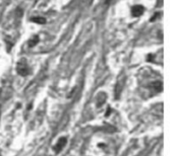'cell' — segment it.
Here are the masks:
<instances>
[{"label": "cell", "mask_w": 174, "mask_h": 156, "mask_svg": "<svg viewBox=\"0 0 174 156\" xmlns=\"http://www.w3.org/2000/svg\"><path fill=\"white\" fill-rule=\"evenodd\" d=\"M16 71H18V73L20 75H21V76H27V75L29 74L30 70H29L28 63L25 59H21V60H20L18 62V65H16Z\"/></svg>", "instance_id": "cell-1"}, {"label": "cell", "mask_w": 174, "mask_h": 156, "mask_svg": "<svg viewBox=\"0 0 174 156\" xmlns=\"http://www.w3.org/2000/svg\"><path fill=\"white\" fill-rule=\"evenodd\" d=\"M32 21H34L36 23H41V25L46 22L45 18H43V17H32Z\"/></svg>", "instance_id": "cell-6"}, {"label": "cell", "mask_w": 174, "mask_h": 156, "mask_svg": "<svg viewBox=\"0 0 174 156\" xmlns=\"http://www.w3.org/2000/svg\"><path fill=\"white\" fill-rule=\"evenodd\" d=\"M39 42V37L38 35H35V37H33L32 39L29 41V47H34V46H36L37 45V43Z\"/></svg>", "instance_id": "cell-4"}, {"label": "cell", "mask_w": 174, "mask_h": 156, "mask_svg": "<svg viewBox=\"0 0 174 156\" xmlns=\"http://www.w3.org/2000/svg\"><path fill=\"white\" fill-rule=\"evenodd\" d=\"M111 2V0H106V4H109Z\"/></svg>", "instance_id": "cell-7"}, {"label": "cell", "mask_w": 174, "mask_h": 156, "mask_svg": "<svg viewBox=\"0 0 174 156\" xmlns=\"http://www.w3.org/2000/svg\"><path fill=\"white\" fill-rule=\"evenodd\" d=\"M66 142H67V139L65 138V137H62V138H60L57 142V144L55 146H54V150H55V152H60L61 150L63 149L64 146L66 145Z\"/></svg>", "instance_id": "cell-2"}, {"label": "cell", "mask_w": 174, "mask_h": 156, "mask_svg": "<svg viewBox=\"0 0 174 156\" xmlns=\"http://www.w3.org/2000/svg\"><path fill=\"white\" fill-rule=\"evenodd\" d=\"M152 86H153V88L155 89L156 91H161L162 88H163V85H162V82H154L153 84H152Z\"/></svg>", "instance_id": "cell-5"}, {"label": "cell", "mask_w": 174, "mask_h": 156, "mask_svg": "<svg viewBox=\"0 0 174 156\" xmlns=\"http://www.w3.org/2000/svg\"><path fill=\"white\" fill-rule=\"evenodd\" d=\"M144 12V7L142 5H135L132 7V13L133 16H135V17H137V16H140Z\"/></svg>", "instance_id": "cell-3"}]
</instances>
